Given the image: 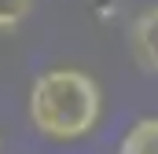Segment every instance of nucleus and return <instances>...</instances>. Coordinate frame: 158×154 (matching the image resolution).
<instances>
[{
	"label": "nucleus",
	"instance_id": "f257e3e1",
	"mask_svg": "<svg viewBox=\"0 0 158 154\" xmlns=\"http://www.w3.org/2000/svg\"><path fill=\"white\" fill-rule=\"evenodd\" d=\"M26 110H30V125L44 140L74 143V140H85L99 125V117H103V88L85 70L55 66V70H44L30 84Z\"/></svg>",
	"mask_w": 158,
	"mask_h": 154
},
{
	"label": "nucleus",
	"instance_id": "f03ea898",
	"mask_svg": "<svg viewBox=\"0 0 158 154\" xmlns=\"http://www.w3.org/2000/svg\"><path fill=\"white\" fill-rule=\"evenodd\" d=\"M129 51L143 74L158 77V4L143 7L129 26Z\"/></svg>",
	"mask_w": 158,
	"mask_h": 154
},
{
	"label": "nucleus",
	"instance_id": "7ed1b4c3",
	"mask_svg": "<svg viewBox=\"0 0 158 154\" xmlns=\"http://www.w3.org/2000/svg\"><path fill=\"white\" fill-rule=\"evenodd\" d=\"M118 154H158V114L136 117L118 140Z\"/></svg>",
	"mask_w": 158,
	"mask_h": 154
},
{
	"label": "nucleus",
	"instance_id": "20e7f679",
	"mask_svg": "<svg viewBox=\"0 0 158 154\" xmlns=\"http://www.w3.org/2000/svg\"><path fill=\"white\" fill-rule=\"evenodd\" d=\"M37 0H0V33L4 30H19L30 15H33Z\"/></svg>",
	"mask_w": 158,
	"mask_h": 154
},
{
	"label": "nucleus",
	"instance_id": "39448f33",
	"mask_svg": "<svg viewBox=\"0 0 158 154\" xmlns=\"http://www.w3.org/2000/svg\"><path fill=\"white\" fill-rule=\"evenodd\" d=\"M0 154H4V140H0Z\"/></svg>",
	"mask_w": 158,
	"mask_h": 154
}]
</instances>
